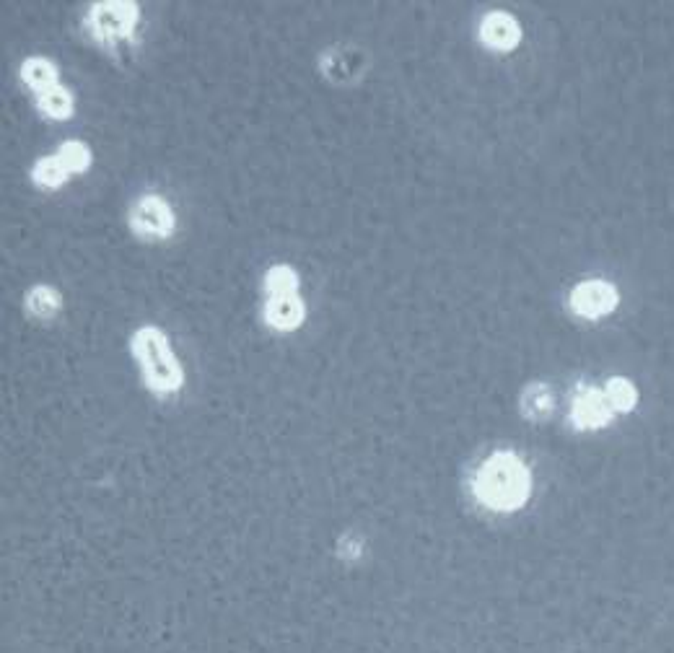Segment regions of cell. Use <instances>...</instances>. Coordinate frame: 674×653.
Here are the masks:
<instances>
[{
    "instance_id": "1",
    "label": "cell",
    "mask_w": 674,
    "mask_h": 653,
    "mask_svg": "<svg viewBox=\"0 0 674 653\" xmlns=\"http://www.w3.org/2000/svg\"><path fill=\"white\" fill-rule=\"evenodd\" d=\"M472 493L488 511L514 514L532 495V472L514 451H493L475 470Z\"/></svg>"
},
{
    "instance_id": "2",
    "label": "cell",
    "mask_w": 674,
    "mask_h": 653,
    "mask_svg": "<svg viewBox=\"0 0 674 653\" xmlns=\"http://www.w3.org/2000/svg\"><path fill=\"white\" fill-rule=\"evenodd\" d=\"M130 353L138 361L146 387L156 397H166V394H174L185 387V368L172 350L169 337L159 327H153V324L138 327L130 337Z\"/></svg>"
},
{
    "instance_id": "3",
    "label": "cell",
    "mask_w": 674,
    "mask_h": 653,
    "mask_svg": "<svg viewBox=\"0 0 674 653\" xmlns=\"http://www.w3.org/2000/svg\"><path fill=\"white\" fill-rule=\"evenodd\" d=\"M140 21V6L133 0H102L86 13V32L96 45L117 47L133 37Z\"/></svg>"
},
{
    "instance_id": "4",
    "label": "cell",
    "mask_w": 674,
    "mask_h": 653,
    "mask_svg": "<svg viewBox=\"0 0 674 653\" xmlns=\"http://www.w3.org/2000/svg\"><path fill=\"white\" fill-rule=\"evenodd\" d=\"M130 231L146 241H164L177 231V213L164 195H143L130 208Z\"/></svg>"
},
{
    "instance_id": "5",
    "label": "cell",
    "mask_w": 674,
    "mask_h": 653,
    "mask_svg": "<svg viewBox=\"0 0 674 653\" xmlns=\"http://www.w3.org/2000/svg\"><path fill=\"white\" fill-rule=\"evenodd\" d=\"M620 293L607 280H581L568 296V306L581 319H602L617 309Z\"/></svg>"
},
{
    "instance_id": "6",
    "label": "cell",
    "mask_w": 674,
    "mask_h": 653,
    "mask_svg": "<svg viewBox=\"0 0 674 653\" xmlns=\"http://www.w3.org/2000/svg\"><path fill=\"white\" fill-rule=\"evenodd\" d=\"M615 410H612L610 400H607L605 389L599 387H579L573 394L571 402V425L576 431H599L605 428L612 420Z\"/></svg>"
},
{
    "instance_id": "7",
    "label": "cell",
    "mask_w": 674,
    "mask_h": 653,
    "mask_svg": "<svg viewBox=\"0 0 674 653\" xmlns=\"http://www.w3.org/2000/svg\"><path fill=\"white\" fill-rule=\"evenodd\" d=\"M262 319L270 330L275 332H293L299 330L306 319V304L301 293L296 296H273L265 298L262 306Z\"/></svg>"
},
{
    "instance_id": "8",
    "label": "cell",
    "mask_w": 674,
    "mask_h": 653,
    "mask_svg": "<svg viewBox=\"0 0 674 653\" xmlns=\"http://www.w3.org/2000/svg\"><path fill=\"white\" fill-rule=\"evenodd\" d=\"M519 39H522V26L509 13L493 11L480 21V42L490 50L509 52L519 45Z\"/></svg>"
},
{
    "instance_id": "9",
    "label": "cell",
    "mask_w": 674,
    "mask_h": 653,
    "mask_svg": "<svg viewBox=\"0 0 674 653\" xmlns=\"http://www.w3.org/2000/svg\"><path fill=\"white\" fill-rule=\"evenodd\" d=\"M24 309L26 314L32 319H37V322H50V319L58 317L60 309H63V296H60L58 288L39 283V286L26 291Z\"/></svg>"
},
{
    "instance_id": "10",
    "label": "cell",
    "mask_w": 674,
    "mask_h": 653,
    "mask_svg": "<svg viewBox=\"0 0 674 653\" xmlns=\"http://www.w3.org/2000/svg\"><path fill=\"white\" fill-rule=\"evenodd\" d=\"M519 407H522V415L527 420H537V423H540V420H547L555 413L553 389L547 387V384H542V381H532V384L524 387Z\"/></svg>"
},
{
    "instance_id": "11",
    "label": "cell",
    "mask_w": 674,
    "mask_h": 653,
    "mask_svg": "<svg viewBox=\"0 0 674 653\" xmlns=\"http://www.w3.org/2000/svg\"><path fill=\"white\" fill-rule=\"evenodd\" d=\"M19 73L21 81H24L34 94H42V91L60 86L58 65L47 58H26L24 63H21Z\"/></svg>"
},
{
    "instance_id": "12",
    "label": "cell",
    "mask_w": 674,
    "mask_h": 653,
    "mask_svg": "<svg viewBox=\"0 0 674 653\" xmlns=\"http://www.w3.org/2000/svg\"><path fill=\"white\" fill-rule=\"evenodd\" d=\"M37 109L39 115H45L47 120H68L76 112V99L60 83L55 89H47L42 94H37Z\"/></svg>"
},
{
    "instance_id": "13",
    "label": "cell",
    "mask_w": 674,
    "mask_h": 653,
    "mask_svg": "<svg viewBox=\"0 0 674 653\" xmlns=\"http://www.w3.org/2000/svg\"><path fill=\"white\" fill-rule=\"evenodd\" d=\"M301 288V275L291 265H273L262 278V291L265 298L273 296H296Z\"/></svg>"
},
{
    "instance_id": "14",
    "label": "cell",
    "mask_w": 674,
    "mask_h": 653,
    "mask_svg": "<svg viewBox=\"0 0 674 653\" xmlns=\"http://www.w3.org/2000/svg\"><path fill=\"white\" fill-rule=\"evenodd\" d=\"M68 169L60 161L58 153H52V156H39L32 166V182L42 190H60L65 182H68Z\"/></svg>"
},
{
    "instance_id": "15",
    "label": "cell",
    "mask_w": 674,
    "mask_h": 653,
    "mask_svg": "<svg viewBox=\"0 0 674 653\" xmlns=\"http://www.w3.org/2000/svg\"><path fill=\"white\" fill-rule=\"evenodd\" d=\"M55 153H58L60 161L65 164L68 174L89 172L91 161H94V153H91L89 143H83V140H65Z\"/></svg>"
},
{
    "instance_id": "16",
    "label": "cell",
    "mask_w": 674,
    "mask_h": 653,
    "mask_svg": "<svg viewBox=\"0 0 674 653\" xmlns=\"http://www.w3.org/2000/svg\"><path fill=\"white\" fill-rule=\"evenodd\" d=\"M605 394H607V400H610V405H612V410H615V413H630V410H633V407H636V402H638L636 387H633V384H630L625 376H615V379L607 381Z\"/></svg>"
}]
</instances>
